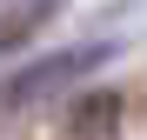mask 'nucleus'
I'll list each match as a JSON object with an SVG mask.
<instances>
[{"label":"nucleus","instance_id":"1","mask_svg":"<svg viewBox=\"0 0 147 140\" xmlns=\"http://www.w3.org/2000/svg\"><path fill=\"white\" fill-rule=\"evenodd\" d=\"M107 60V47L100 40H87V47H67V54L54 60H34L27 74H13L7 87H0V107H34V100H60V93L87 74V67H100Z\"/></svg>","mask_w":147,"mask_h":140},{"label":"nucleus","instance_id":"3","mask_svg":"<svg viewBox=\"0 0 147 140\" xmlns=\"http://www.w3.org/2000/svg\"><path fill=\"white\" fill-rule=\"evenodd\" d=\"M54 7H60V0H7V7H0V54H7V47H20Z\"/></svg>","mask_w":147,"mask_h":140},{"label":"nucleus","instance_id":"2","mask_svg":"<svg viewBox=\"0 0 147 140\" xmlns=\"http://www.w3.org/2000/svg\"><path fill=\"white\" fill-rule=\"evenodd\" d=\"M120 127V93H74L67 100V140H107Z\"/></svg>","mask_w":147,"mask_h":140}]
</instances>
